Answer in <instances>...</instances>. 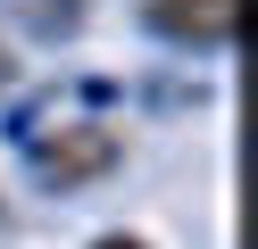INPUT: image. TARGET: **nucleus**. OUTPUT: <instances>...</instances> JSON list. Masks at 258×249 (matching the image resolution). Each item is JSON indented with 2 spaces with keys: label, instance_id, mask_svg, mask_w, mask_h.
<instances>
[{
  "label": "nucleus",
  "instance_id": "1",
  "mask_svg": "<svg viewBox=\"0 0 258 249\" xmlns=\"http://www.w3.org/2000/svg\"><path fill=\"white\" fill-rule=\"evenodd\" d=\"M117 158H125V133H117V125H58V133H34V141H25V166H34L42 191L100 183Z\"/></svg>",
  "mask_w": 258,
  "mask_h": 249
},
{
  "label": "nucleus",
  "instance_id": "2",
  "mask_svg": "<svg viewBox=\"0 0 258 249\" xmlns=\"http://www.w3.org/2000/svg\"><path fill=\"white\" fill-rule=\"evenodd\" d=\"M150 33L167 42H200V50H225L233 42V0H150Z\"/></svg>",
  "mask_w": 258,
  "mask_h": 249
},
{
  "label": "nucleus",
  "instance_id": "4",
  "mask_svg": "<svg viewBox=\"0 0 258 249\" xmlns=\"http://www.w3.org/2000/svg\"><path fill=\"white\" fill-rule=\"evenodd\" d=\"M92 249H150V241H142V232H100Z\"/></svg>",
  "mask_w": 258,
  "mask_h": 249
},
{
  "label": "nucleus",
  "instance_id": "5",
  "mask_svg": "<svg viewBox=\"0 0 258 249\" xmlns=\"http://www.w3.org/2000/svg\"><path fill=\"white\" fill-rule=\"evenodd\" d=\"M0 83H9V50H0Z\"/></svg>",
  "mask_w": 258,
  "mask_h": 249
},
{
  "label": "nucleus",
  "instance_id": "3",
  "mask_svg": "<svg viewBox=\"0 0 258 249\" xmlns=\"http://www.w3.org/2000/svg\"><path fill=\"white\" fill-rule=\"evenodd\" d=\"M9 17H17L34 42H67V33L84 25V0H9Z\"/></svg>",
  "mask_w": 258,
  "mask_h": 249
}]
</instances>
